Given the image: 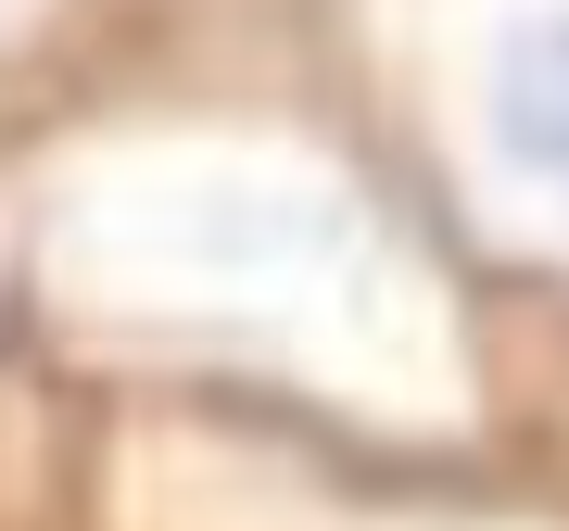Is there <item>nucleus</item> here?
I'll return each mask as SVG.
<instances>
[{
    "label": "nucleus",
    "instance_id": "nucleus-2",
    "mask_svg": "<svg viewBox=\"0 0 569 531\" xmlns=\"http://www.w3.org/2000/svg\"><path fill=\"white\" fill-rule=\"evenodd\" d=\"M140 0H0V114L26 102V89H51L63 63H77L102 26H127Z\"/></svg>",
    "mask_w": 569,
    "mask_h": 531
},
{
    "label": "nucleus",
    "instance_id": "nucleus-1",
    "mask_svg": "<svg viewBox=\"0 0 569 531\" xmlns=\"http://www.w3.org/2000/svg\"><path fill=\"white\" fill-rule=\"evenodd\" d=\"M0 368L63 418H216L493 469V291L291 0H140L0 114Z\"/></svg>",
    "mask_w": 569,
    "mask_h": 531
}]
</instances>
